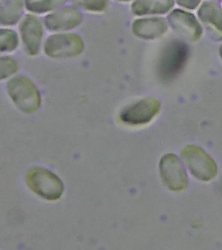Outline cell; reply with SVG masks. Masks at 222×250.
<instances>
[{
    "mask_svg": "<svg viewBox=\"0 0 222 250\" xmlns=\"http://www.w3.org/2000/svg\"><path fill=\"white\" fill-rule=\"evenodd\" d=\"M189 52L188 46L184 41L173 40L167 43L159 59L160 77L164 80L176 77L186 65Z\"/></svg>",
    "mask_w": 222,
    "mask_h": 250,
    "instance_id": "obj_2",
    "label": "cell"
},
{
    "mask_svg": "<svg viewBox=\"0 0 222 250\" xmlns=\"http://www.w3.org/2000/svg\"><path fill=\"white\" fill-rule=\"evenodd\" d=\"M169 26L179 36L190 42L198 41L202 35L200 21L194 14L182 9H175L167 17Z\"/></svg>",
    "mask_w": 222,
    "mask_h": 250,
    "instance_id": "obj_8",
    "label": "cell"
},
{
    "mask_svg": "<svg viewBox=\"0 0 222 250\" xmlns=\"http://www.w3.org/2000/svg\"><path fill=\"white\" fill-rule=\"evenodd\" d=\"M26 9L25 0H1L0 22L4 26H12L22 19Z\"/></svg>",
    "mask_w": 222,
    "mask_h": 250,
    "instance_id": "obj_14",
    "label": "cell"
},
{
    "mask_svg": "<svg viewBox=\"0 0 222 250\" xmlns=\"http://www.w3.org/2000/svg\"><path fill=\"white\" fill-rule=\"evenodd\" d=\"M219 53H220V58H221V60H222V44L221 45V46H220V50H219Z\"/></svg>",
    "mask_w": 222,
    "mask_h": 250,
    "instance_id": "obj_20",
    "label": "cell"
},
{
    "mask_svg": "<svg viewBox=\"0 0 222 250\" xmlns=\"http://www.w3.org/2000/svg\"><path fill=\"white\" fill-rule=\"evenodd\" d=\"M82 21V13L72 5H64L47 14L44 17L43 23L48 30L61 33L76 28Z\"/></svg>",
    "mask_w": 222,
    "mask_h": 250,
    "instance_id": "obj_10",
    "label": "cell"
},
{
    "mask_svg": "<svg viewBox=\"0 0 222 250\" xmlns=\"http://www.w3.org/2000/svg\"><path fill=\"white\" fill-rule=\"evenodd\" d=\"M19 31L25 52L32 56L38 55L41 48L44 37L41 20L34 14H28L21 20Z\"/></svg>",
    "mask_w": 222,
    "mask_h": 250,
    "instance_id": "obj_7",
    "label": "cell"
},
{
    "mask_svg": "<svg viewBox=\"0 0 222 250\" xmlns=\"http://www.w3.org/2000/svg\"><path fill=\"white\" fill-rule=\"evenodd\" d=\"M168 23L161 17H147L136 19L132 23V31L138 38L153 40L167 32Z\"/></svg>",
    "mask_w": 222,
    "mask_h": 250,
    "instance_id": "obj_12",
    "label": "cell"
},
{
    "mask_svg": "<svg viewBox=\"0 0 222 250\" xmlns=\"http://www.w3.org/2000/svg\"><path fill=\"white\" fill-rule=\"evenodd\" d=\"M119 1H121V2H128L130 1H132V0H118Z\"/></svg>",
    "mask_w": 222,
    "mask_h": 250,
    "instance_id": "obj_21",
    "label": "cell"
},
{
    "mask_svg": "<svg viewBox=\"0 0 222 250\" xmlns=\"http://www.w3.org/2000/svg\"><path fill=\"white\" fill-rule=\"evenodd\" d=\"M7 91L16 106L23 112L34 113L41 105V96L34 82L22 74L13 76L7 82Z\"/></svg>",
    "mask_w": 222,
    "mask_h": 250,
    "instance_id": "obj_1",
    "label": "cell"
},
{
    "mask_svg": "<svg viewBox=\"0 0 222 250\" xmlns=\"http://www.w3.org/2000/svg\"><path fill=\"white\" fill-rule=\"evenodd\" d=\"M84 41L73 33H57L50 35L44 43L46 56L52 59H69L80 56L84 50Z\"/></svg>",
    "mask_w": 222,
    "mask_h": 250,
    "instance_id": "obj_4",
    "label": "cell"
},
{
    "mask_svg": "<svg viewBox=\"0 0 222 250\" xmlns=\"http://www.w3.org/2000/svg\"><path fill=\"white\" fill-rule=\"evenodd\" d=\"M26 182L31 190L46 200H58L63 193V182L46 168H32L27 174Z\"/></svg>",
    "mask_w": 222,
    "mask_h": 250,
    "instance_id": "obj_3",
    "label": "cell"
},
{
    "mask_svg": "<svg viewBox=\"0 0 222 250\" xmlns=\"http://www.w3.org/2000/svg\"><path fill=\"white\" fill-rule=\"evenodd\" d=\"M68 0H25L26 9L33 14L50 13L65 5Z\"/></svg>",
    "mask_w": 222,
    "mask_h": 250,
    "instance_id": "obj_15",
    "label": "cell"
},
{
    "mask_svg": "<svg viewBox=\"0 0 222 250\" xmlns=\"http://www.w3.org/2000/svg\"><path fill=\"white\" fill-rule=\"evenodd\" d=\"M161 108V103L157 99L146 98L124 107L121 111L120 119L130 126H142L151 122Z\"/></svg>",
    "mask_w": 222,
    "mask_h": 250,
    "instance_id": "obj_6",
    "label": "cell"
},
{
    "mask_svg": "<svg viewBox=\"0 0 222 250\" xmlns=\"http://www.w3.org/2000/svg\"><path fill=\"white\" fill-rule=\"evenodd\" d=\"M72 5L78 9L91 12L102 13L106 11L110 5L109 0H69Z\"/></svg>",
    "mask_w": 222,
    "mask_h": 250,
    "instance_id": "obj_17",
    "label": "cell"
},
{
    "mask_svg": "<svg viewBox=\"0 0 222 250\" xmlns=\"http://www.w3.org/2000/svg\"><path fill=\"white\" fill-rule=\"evenodd\" d=\"M19 45L18 34L13 29L2 28L0 32V50L1 52H12Z\"/></svg>",
    "mask_w": 222,
    "mask_h": 250,
    "instance_id": "obj_16",
    "label": "cell"
},
{
    "mask_svg": "<svg viewBox=\"0 0 222 250\" xmlns=\"http://www.w3.org/2000/svg\"><path fill=\"white\" fill-rule=\"evenodd\" d=\"M160 171L163 183L171 190H183L188 185V175L181 160L174 154H167L160 162Z\"/></svg>",
    "mask_w": 222,
    "mask_h": 250,
    "instance_id": "obj_9",
    "label": "cell"
},
{
    "mask_svg": "<svg viewBox=\"0 0 222 250\" xmlns=\"http://www.w3.org/2000/svg\"><path fill=\"white\" fill-rule=\"evenodd\" d=\"M210 1L220 2V1H222V0H210Z\"/></svg>",
    "mask_w": 222,
    "mask_h": 250,
    "instance_id": "obj_22",
    "label": "cell"
},
{
    "mask_svg": "<svg viewBox=\"0 0 222 250\" xmlns=\"http://www.w3.org/2000/svg\"><path fill=\"white\" fill-rule=\"evenodd\" d=\"M175 5L174 0H133L132 13L136 16L164 15Z\"/></svg>",
    "mask_w": 222,
    "mask_h": 250,
    "instance_id": "obj_13",
    "label": "cell"
},
{
    "mask_svg": "<svg viewBox=\"0 0 222 250\" xmlns=\"http://www.w3.org/2000/svg\"><path fill=\"white\" fill-rule=\"evenodd\" d=\"M182 156L191 173L200 181H210L217 175L216 162L200 146H187Z\"/></svg>",
    "mask_w": 222,
    "mask_h": 250,
    "instance_id": "obj_5",
    "label": "cell"
},
{
    "mask_svg": "<svg viewBox=\"0 0 222 250\" xmlns=\"http://www.w3.org/2000/svg\"><path fill=\"white\" fill-rule=\"evenodd\" d=\"M175 3L187 10H194L200 6L202 0H174Z\"/></svg>",
    "mask_w": 222,
    "mask_h": 250,
    "instance_id": "obj_19",
    "label": "cell"
},
{
    "mask_svg": "<svg viewBox=\"0 0 222 250\" xmlns=\"http://www.w3.org/2000/svg\"><path fill=\"white\" fill-rule=\"evenodd\" d=\"M1 80L7 79L14 75L19 70V65L17 62L10 57L3 56L1 58Z\"/></svg>",
    "mask_w": 222,
    "mask_h": 250,
    "instance_id": "obj_18",
    "label": "cell"
},
{
    "mask_svg": "<svg viewBox=\"0 0 222 250\" xmlns=\"http://www.w3.org/2000/svg\"><path fill=\"white\" fill-rule=\"evenodd\" d=\"M198 17L216 41H222V8L216 1H204L197 12Z\"/></svg>",
    "mask_w": 222,
    "mask_h": 250,
    "instance_id": "obj_11",
    "label": "cell"
}]
</instances>
